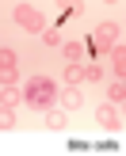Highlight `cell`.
<instances>
[{"label": "cell", "mask_w": 126, "mask_h": 156, "mask_svg": "<svg viewBox=\"0 0 126 156\" xmlns=\"http://www.w3.org/2000/svg\"><path fill=\"white\" fill-rule=\"evenodd\" d=\"M65 145H69L73 152H84V149H88V141H76V137H73V141H65Z\"/></svg>", "instance_id": "1"}]
</instances>
